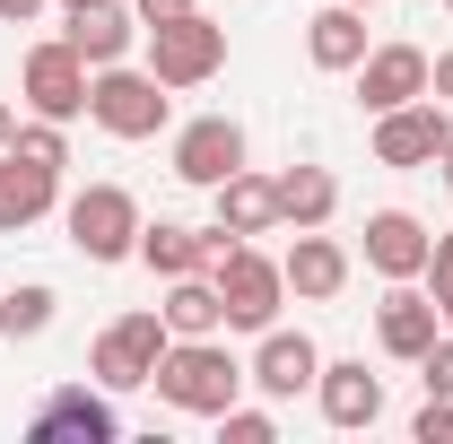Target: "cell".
Segmentation results:
<instances>
[{
  "instance_id": "cell-1",
  "label": "cell",
  "mask_w": 453,
  "mask_h": 444,
  "mask_svg": "<svg viewBox=\"0 0 453 444\" xmlns=\"http://www.w3.org/2000/svg\"><path fill=\"white\" fill-rule=\"evenodd\" d=\"M157 401L166 410H192V418H219V410H235V392H244V366L226 357L219 340H174L166 357H157Z\"/></svg>"
},
{
  "instance_id": "cell-2",
  "label": "cell",
  "mask_w": 453,
  "mask_h": 444,
  "mask_svg": "<svg viewBox=\"0 0 453 444\" xmlns=\"http://www.w3.org/2000/svg\"><path fill=\"white\" fill-rule=\"evenodd\" d=\"M88 113L105 122L113 140H157V131H166V79H157V70L105 61V70L88 79Z\"/></svg>"
},
{
  "instance_id": "cell-3",
  "label": "cell",
  "mask_w": 453,
  "mask_h": 444,
  "mask_svg": "<svg viewBox=\"0 0 453 444\" xmlns=\"http://www.w3.org/2000/svg\"><path fill=\"white\" fill-rule=\"evenodd\" d=\"M210 279H219V305H226L235 332H271V323H280L288 271H280V262H262L253 244H226L219 262H210Z\"/></svg>"
},
{
  "instance_id": "cell-4",
  "label": "cell",
  "mask_w": 453,
  "mask_h": 444,
  "mask_svg": "<svg viewBox=\"0 0 453 444\" xmlns=\"http://www.w3.org/2000/svg\"><path fill=\"white\" fill-rule=\"evenodd\" d=\"M149 70H157L166 88H201V79H219V70H226V27H210L201 9L149 27Z\"/></svg>"
},
{
  "instance_id": "cell-5",
  "label": "cell",
  "mask_w": 453,
  "mask_h": 444,
  "mask_svg": "<svg viewBox=\"0 0 453 444\" xmlns=\"http://www.w3.org/2000/svg\"><path fill=\"white\" fill-rule=\"evenodd\" d=\"M174 348V332H166V314H122L96 348H88V366H96V384L105 392H140L149 375H157V357Z\"/></svg>"
},
{
  "instance_id": "cell-6",
  "label": "cell",
  "mask_w": 453,
  "mask_h": 444,
  "mask_svg": "<svg viewBox=\"0 0 453 444\" xmlns=\"http://www.w3.org/2000/svg\"><path fill=\"white\" fill-rule=\"evenodd\" d=\"M70 244H79L88 262H122V253H140V201H131L122 183H88V192L70 201Z\"/></svg>"
},
{
  "instance_id": "cell-7",
  "label": "cell",
  "mask_w": 453,
  "mask_h": 444,
  "mask_svg": "<svg viewBox=\"0 0 453 444\" xmlns=\"http://www.w3.org/2000/svg\"><path fill=\"white\" fill-rule=\"evenodd\" d=\"M27 105L44 113V122H70V113H88V61L70 53V35L27 53Z\"/></svg>"
},
{
  "instance_id": "cell-8",
  "label": "cell",
  "mask_w": 453,
  "mask_h": 444,
  "mask_svg": "<svg viewBox=\"0 0 453 444\" xmlns=\"http://www.w3.org/2000/svg\"><path fill=\"white\" fill-rule=\"evenodd\" d=\"M453 140V122H445V105H393V113H375V157L384 166H436V149Z\"/></svg>"
},
{
  "instance_id": "cell-9",
  "label": "cell",
  "mask_w": 453,
  "mask_h": 444,
  "mask_svg": "<svg viewBox=\"0 0 453 444\" xmlns=\"http://www.w3.org/2000/svg\"><path fill=\"white\" fill-rule=\"evenodd\" d=\"M235 166H244V131H235L226 113H201L192 131H174V174H183V183L219 192V183H226Z\"/></svg>"
},
{
  "instance_id": "cell-10",
  "label": "cell",
  "mask_w": 453,
  "mask_h": 444,
  "mask_svg": "<svg viewBox=\"0 0 453 444\" xmlns=\"http://www.w3.org/2000/svg\"><path fill=\"white\" fill-rule=\"evenodd\" d=\"M410 96H427V53L418 44H384V53L357 61V105L366 113H393Z\"/></svg>"
},
{
  "instance_id": "cell-11",
  "label": "cell",
  "mask_w": 453,
  "mask_h": 444,
  "mask_svg": "<svg viewBox=\"0 0 453 444\" xmlns=\"http://www.w3.org/2000/svg\"><path fill=\"white\" fill-rule=\"evenodd\" d=\"M436 332H445V314H436V296H418L410 279H393V296H384V314H375V340L393 348V357H427L436 348Z\"/></svg>"
},
{
  "instance_id": "cell-12",
  "label": "cell",
  "mask_w": 453,
  "mask_h": 444,
  "mask_svg": "<svg viewBox=\"0 0 453 444\" xmlns=\"http://www.w3.org/2000/svg\"><path fill=\"white\" fill-rule=\"evenodd\" d=\"M314 392H323V418H332V427H375V418H384V375H366V357L323 366Z\"/></svg>"
},
{
  "instance_id": "cell-13",
  "label": "cell",
  "mask_w": 453,
  "mask_h": 444,
  "mask_svg": "<svg viewBox=\"0 0 453 444\" xmlns=\"http://www.w3.org/2000/svg\"><path fill=\"white\" fill-rule=\"evenodd\" d=\"M427 244H436V235L410 218V210H375V218H366V262L384 279H418L427 271Z\"/></svg>"
},
{
  "instance_id": "cell-14",
  "label": "cell",
  "mask_w": 453,
  "mask_h": 444,
  "mask_svg": "<svg viewBox=\"0 0 453 444\" xmlns=\"http://www.w3.org/2000/svg\"><path fill=\"white\" fill-rule=\"evenodd\" d=\"M244 375L271 392V401H296V392L323 375V357H314V340H305V332H262V357H253Z\"/></svg>"
},
{
  "instance_id": "cell-15",
  "label": "cell",
  "mask_w": 453,
  "mask_h": 444,
  "mask_svg": "<svg viewBox=\"0 0 453 444\" xmlns=\"http://www.w3.org/2000/svg\"><path fill=\"white\" fill-rule=\"evenodd\" d=\"M61 436L113 444V436H122V418H113V401H96V392H53V401L35 410V444H61Z\"/></svg>"
},
{
  "instance_id": "cell-16",
  "label": "cell",
  "mask_w": 453,
  "mask_h": 444,
  "mask_svg": "<svg viewBox=\"0 0 453 444\" xmlns=\"http://www.w3.org/2000/svg\"><path fill=\"white\" fill-rule=\"evenodd\" d=\"M53 166H35V157H18V149H0V235H18V226H35L53 210Z\"/></svg>"
},
{
  "instance_id": "cell-17",
  "label": "cell",
  "mask_w": 453,
  "mask_h": 444,
  "mask_svg": "<svg viewBox=\"0 0 453 444\" xmlns=\"http://www.w3.org/2000/svg\"><path fill=\"white\" fill-rule=\"evenodd\" d=\"M288 287H296V296H314V305H323V296H340V287H349V253H340L332 235H314V226H296V244H288Z\"/></svg>"
},
{
  "instance_id": "cell-18",
  "label": "cell",
  "mask_w": 453,
  "mask_h": 444,
  "mask_svg": "<svg viewBox=\"0 0 453 444\" xmlns=\"http://www.w3.org/2000/svg\"><path fill=\"white\" fill-rule=\"evenodd\" d=\"M131 35H140V18H122L113 0H96V9H70V53L88 61V70L122 61V53H131Z\"/></svg>"
},
{
  "instance_id": "cell-19",
  "label": "cell",
  "mask_w": 453,
  "mask_h": 444,
  "mask_svg": "<svg viewBox=\"0 0 453 444\" xmlns=\"http://www.w3.org/2000/svg\"><path fill=\"white\" fill-rule=\"evenodd\" d=\"M305 53H314V70H357V61H366V18H357V0L305 18Z\"/></svg>"
},
{
  "instance_id": "cell-20",
  "label": "cell",
  "mask_w": 453,
  "mask_h": 444,
  "mask_svg": "<svg viewBox=\"0 0 453 444\" xmlns=\"http://www.w3.org/2000/svg\"><path fill=\"white\" fill-rule=\"evenodd\" d=\"M219 226L226 235H271L280 226V183H262V174H226L219 183Z\"/></svg>"
},
{
  "instance_id": "cell-21",
  "label": "cell",
  "mask_w": 453,
  "mask_h": 444,
  "mask_svg": "<svg viewBox=\"0 0 453 444\" xmlns=\"http://www.w3.org/2000/svg\"><path fill=\"white\" fill-rule=\"evenodd\" d=\"M157 314H166V332H174V340H210V332L226 323V305H219V279L183 271V279H174V296L157 305Z\"/></svg>"
},
{
  "instance_id": "cell-22",
  "label": "cell",
  "mask_w": 453,
  "mask_h": 444,
  "mask_svg": "<svg viewBox=\"0 0 453 444\" xmlns=\"http://www.w3.org/2000/svg\"><path fill=\"white\" fill-rule=\"evenodd\" d=\"M140 262L149 271H166V279H183V271H210V235L201 226H140Z\"/></svg>"
},
{
  "instance_id": "cell-23",
  "label": "cell",
  "mask_w": 453,
  "mask_h": 444,
  "mask_svg": "<svg viewBox=\"0 0 453 444\" xmlns=\"http://www.w3.org/2000/svg\"><path fill=\"white\" fill-rule=\"evenodd\" d=\"M332 210H340V183H332L323 166H288V174H280V218H288V226H323Z\"/></svg>"
},
{
  "instance_id": "cell-24",
  "label": "cell",
  "mask_w": 453,
  "mask_h": 444,
  "mask_svg": "<svg viewBox=\"0 0 453 444\" xmlns=\"http://www.w3.org/2000/svg\"><path fill=\"white\" fill-rule=\"evenodd\" d=\"M0 332H9V340L53 332V287H18V296H0Z\"/></svg>"
},
{
  "instance_id": "cell-25",
  "label": "cell",
  "mask_w": 453,
  "mask_h": 444,
  "mask_svg": "<svg viewBox=\"0 0 453 444\" xmlns=\"http://www.w3.org/2000/svg\"><path fill=\"white\" fill-rule=\"evenodd\" d=\"M9 149H18V157H35V166H53V174L70 166V149H61V122H44V113H35V122L9 140Z\"/></svg>"
},
{
  "instance_id": "cell-26",
  "label": "cell",
  "mask_w": 453,
  "mask_h": 444,
  "mask_svg": "<svg viewBox=\"0 0 453 444\" xmlns=\"http://www.w3.org/2000/svg\"><path fill=\"white\" fill-rule=\"evenodd\" d=\"M219 427H226V444H271V436H280L262 410H219Z\"/></svg>"
},
{
  "instance_id": "cell-27",
  "label": "cell",
  "mask_w": 453,
  "mask_h": 444,
  "mask_svg": "<svg viewBox=\"0 0 453 444\" xmlns=\"http://www.w3.org/2000/svg\"><path fill=\"white\" fill-rule=\"evenodd\" d=\"M418 366H427V392H436V401H453V340H445V332H436V348H427Z\"/></svg>"
},
{
  "instance_id": "cell-28",
  "label": "cell",
  "mask_w": 453,
  "mask_h": 444,
  "mask_svg": "<svg viewBox=\"0 0 453 444\" xmlns=\"http://www.w3.org/2000/svg\"><path fill=\"white\" fill-rule=\"evenodd\" d=\"M418 444H453V401L427 392V410H418Z\"/></svg>"
},
{
  "instance_id": "cell-29",
  "label": "cell",
  "mask_w": 453,
  "mask_h": 444,
  "mask_svg": "<svg viewBox=\"0 0 453 444\" xmlns=\"http://www.w3.org/2000/svg\"><path fill=\"white\" fill-rule=\"evenodd\" d=\"M427 279H436V296H453V235L427 244Z\"/></svg>"
},
{
  "instance_id": "cell-30",
  "label": "cell",
  "mask_w": 453,
  "mask_h": 444,
  "mask_svg": "<svg viewBox=\"0 0 453 444\" xmlns=\"http://www.w3.org/2000/svg\"><path fill=\"white\" fill-rule=\"evenodd\" d=\"M183 9H192V0H131V18H140V27H166V18H183Z\"/></svg>"
},
{
  "instance_id": "cell-31",
  "label": "cell",
  "mask_w": 453,
  "mask_h": 444,
  "mask_svg": "<svg viewBox=\"0 0 453 444\" xmlns=\"http://www.w3.org/2000/svg\"><path fill=\"white\" fill-rule=\"evenodd\" d=\"M427 88H436V105H453V53L427 61Z\"/></svg>"
},
{
  "instance_id": "cell-32",
  "label": "cell",
  "mask_w": 453,
  "mask_h": 444,
  "mask_svg": "<svg viewBox=\"0 0 453 444\" xmlns=\"http://www.w3.org/2000/svg\"><path fill=\"white\" fill-rule=\"evenodd\" d=\"M35 9H44V0H0V18H9V27H27Z\"/></svg>"
},
{
  "instance_id": "cell-33",
  "label": "cell",
  "mask_w": 453,
  "mask_h": 444,
  "mask_svg": "<svg viewBox=\"0 0 453 444\" xmlns=\"http://www.w3.org/2000/svg\"><path fill=\"white\" fill-rule=\"evenodd\" d=\"M9 140H18V113H9V105H0V149H9Z\"/></svg>"
},
{
  "instance_id": "cell-34",
  "label": "cell",
  "mask_w": 453,
  "mask_h": 444,
  "mask_svg": "<svg viewBox=\"0 0 453 444\" xmlns=\"http://www.w3.org/2000/svg\"><path fill=\"white\" fill-rule=\"evenodd\" d=\"M436 166H445V183H453V140H445V149H436Z\"/></svg>"
},
{
  "instance_id": "cell-35",
  "label": "cell",
  "mask_w": 453,
  "mask_h": 444,
  "mask_svg": "<svg viewBox=\"0 0 453 444\" xmlns=\"http://www.w3.org/2000/svg\"><path fill=\"white\" fill-rule=\"evenodd\" d=\"M436 314H445V332H453V296H436Z\"/></svg>"
},
{
  "instance_id": "cell-36",
  "label": "cell",
  "mask_w": 453,
  "mask_h": 444,
  "mask_svg": "<svg viewBox=\"0 0 453 444\" xmlns=\"http://www.w3.org/2000/svg\"><path fill=\"white\" fill-rule=\"evenodd\" d=\"M70 9H96V0H70Z\"/></svg>"
},
{
  "instance_id": "cell-37",
  "label": "cell",
  "mask_w": 453,
  "mask_h": 444,
  "mask_svg": "<svg viewBox=\"0 0 453 444\" xmlns=\"http://www.w3.org/2000/svg\"><path fill=\"white\" fill-rule=\"evenodd\" d=\"M366 9H375V0H366Z\"/></svg>"
},
{
  "instance_id": "cell-38",
  "label": "cell",
  "mask_w": 453,
  "mask_h": 444,
  "mask_svg": "<svg viewBox=\"0 0 453 444\" xmlns=\"http://www.w3.org/2000/svg\"><path fill=\"white\" fill-rule=\"evenodd\" d=\"M445 9H453V0H445Z\"/></svg>"
}]
</instances>
